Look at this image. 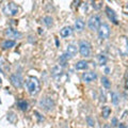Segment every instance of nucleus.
<instances>
[{
	"label": "nucleus",
	"mask_w": 128,
	"mask_h": 128,
	"mask_svg": "<svg viewBox=\"0 0 128 128\" xmlns=\"http://www.w3.org/2000/svg\"><path fill=\"white\" fill-rule=\"evenodd\" d=\"M26 84H27L28 92H29L31 95H36L40 92V89H41L38 79L36 77H34V76H30V77L27 78Z\"/></svg>",
	"instance_id": "obj_1"
},
{
	"label": "nucleus",
	"mask_w": 128,
	"mask_h": 128,
	"mask_svg": "<svg viewBox=\"0 0 128 128\" xmlns=\"http://www.w3.org/2000/svg\"><path fill=\"white\" fill-rule=\"evenodd\" d=\"M2 11H3V13L8 16H16L19 12V8L14 2H8L6 4L3 6Z\"/></svg>",
	"instance_id": "obj_2"
},
{
	"label": "nucleus",
	"mask_w": 128,
	"mask_h": 128,
	"mask_svg": "<svg viewBox=\"0 0 128 128\" xmlns=\"http://www.w3.org/2000/svg\"><path fill=\"white\" fill-rule=\"evenodd\" d=\"M100 25H102V20L98 15H92L89 18V20H88V27H89L90 30H92V31L98 30V28Z\"/></svg>",
	"instance_id": "obj_3"
},
{
	"label": "nucleus",
	"mask_w": 128,
	"mask_h": 128,
	"mask_svg": "<svg viewBox=\"0 0 128 128\" xmlns=\"http://www.w3.org/2000/svg\"><path fill=\"white\" fill-rule=\"evenodd\" d=\"M79 52L82 57L89 58L91 56V45L89 42L86 41H81L79 43Z\"/></svg>",
	"instance_id": "obj_4"
},
{
	"label": "nucleus",
	"mask_w": 128,
	"mask_h": 128,
	"mask_svg": "<svg viewBox=\"0 0 128 128\" xmlns=\"http://www.w3.org/2000/svg\"><path fill=\"white\" fill-rule=\"evenodd\" d=\"M97 31H98V36L102 40H107L110 36V28L107 24H102Z\"/></svg>",
	"instance_id": "obj_5"
},
{
	"label": "nucleus",
	"mask_w": 128,
	"mask_h": 128,
	"mask_svg": "<svg viewBox=\"0 0 128 128\" xmlns=\"http://www.w3.org/2000/svg\"><path fill=\"white\" fill-rule=\"evenodd\" d=\"M10 81L12 83V86L16 89H19V88L22 86V83H24V80H22V77L20 74H13L11 75L10 77Z\"/></svg>",
	"instance_id": "obj_6"
},
{
	"label": "nucleus",
	"mask_w": 128,
	"mask_h": 128,
	"mask_svg": "<svg viewBox=\"0 0 128 128\" xmlns=\"http://www.w3.org/2000/svg\"><path fill=\"white\" fill-rule=\"evenodd\" d=\"M40 106H41V108L44 110L50 111V110H52V108L54 106V102L50 97H45L40 102Z\"/></svg>",
	"instance_id": "obj_7"
},
{
	"label": "nucleus",
	"mask_w": 128,
	"mask_h": 128,
	"mask_svg": "<svg viewBox=\"0 0 128 128\" xmlns=\"http://www.w3.org/2000/svg\"><path fill=\"white\" fill-rule=\"evenodd\" d=\"M96 79H97V74L95 72H86V73L82 74V80L86 83H90Z\"/></svg>",
	"instance_id": "obj_8"
},
{
	"label": "nucleus",
	"mask_w": 128,
	"mask_h": 128,
	"mask_svg": "<svg viewBox=\"0 0 128 128\" xmlns=\"http://www.w3.org/2000/svg\"><path fill=\"white\" fill-rule=\"evenodd\" d=\"M6 35L9 38H22V33L18 32L17 30H14L12 28H8L6 30Z\"/></svg>",
	"instance_id": "obj_9"
},
{
	"label": "nucleus",
	"mask_w": 128,
	"mask_h": 128,
	"mask_svg": "<svg viewBox=\"0 0 128 128\" xmlns=\"http://www.w3.org/2000/svg\"><path fill=\"white\" fill-rule=\"evenodd\" d=\"M77 54V47L73 44H70V45H67L66 47V52H65V56L68 59L70 58H74L75 56Z\"/></svg>",
	"instance_id": "obj_10"
},
{
	"label": "nucleus",
	"mask_w": 128,
	"mask_h": 128,
	"mask_svg": "<svg viewBox=\"0 0 128 128\" xmlns=\"http://www.w3.org/2000/svg\"><path fill=\"white\" fill-rule=\"evenodd\" d=\"M106 14H107V16H108V18H109L112 22L115 24V25H118V18H116V14L114 13V11L112 10L111 8H109V6H107V8H106Z\"/></svg>",
	"instance_id": "obj_11"
},
{
	"label": "nucleus",
	"mask_w": 128,
	"mask_h": 128,
	"mask_svg": "<svg viewBox=\"0 0 128 128\" xmlns=\"http://www.w3.org/2000/svg\"><path fill=\"white\" fill-rule=\"evenodd\" d=\"M73 34V28L70 27V26H66V27H63L61 30H60V35L62 38H68Z\"/></svg>",
	"instance_id": "obj_12"
},
{
	"label": "nucleus",
	"mask_w": 128,
	"mask_h": 128,
	"mask_svg": "<svg viewBox=\"0 0 128 128\" xmlns=\"http://www.w3.org/2000/svg\"><path fill=\"white\" fill-rule=\"evenodd\" d=\"M84 22L82 20L81 18H77L75 22V30L78 32H82L83 29H84Z\"/></svg>",
	"instance_id": "obj_13"
},
{
	"label": "nucleus",
	"mask_w": 128,
	"mask_h": 128,
	"mask_svg": "<svg viewBox=\"0 0 128 128\" xmlns=\"http://www.w3.org/2000/svg\"><path fill=\"white\" fill-rule=\"evenodd\" d=\"M88 62L84 61V60H80V61H78L77 63H76V65H75V68L77 70H84L88 68Z\"/></svg>",
	"instance_id": "obj_14"
},
{
	"label": "nucleus",
	"mask_w": 128,
	"mask_h": 128,
	"mask_svg": "<svg viewBox=\"0 0 128 128\" xmlns=\"http://www.w3.org/2000/svg\"><path fill=\"white\" fill-rule=\"evenodd\" d=\"M15 44H16V42L14 40H6V41H4L2 43V48L3 49H9V48L14 47Z\"/></svg>",
	"instance_id": "obj_15"
},
{
	"label": "nucleus",
	"mask_w": 128,
	"mask_h": 128,
	"mask_svg": "<svg viewBox=\"0 0 128 128\" xmlns=\"http://www.w3.org/2000/svg\"><path fill=\"white\" fill-rule=\"evenodd\" d=\"M102 118H109V115L111 114V109H110V107H108V106L102 107Z\"/></svg>",
	"instance_id": "obj_16"
},
{
	"label": "nucleus",
	"mask_w": 128,
	"mask_h": 128,
	"mask_svg": "<svg viewBox=\"0 0 128 128\" xmlns=\"http://www.w3.org/2000/svg\"><path fill=\"white\" fill-rule=\"evenodd\" d=\"M102 84L104 86V88H105V89H110V88H111V82H110V80L108 79L107 77H105V76H104V77H102Z\"/></svg>",
	"instance_id": "obj_17"
},
{
	"label": "nucleus",
	"mask_w": 128,
	"mask_h": 128,
	"mask_svg": "<svg viewBox=\"0 0 128 128\" xmlns=\"http://www.w3.org/2000/svg\"><path fill=\"white\" fill-rule=\"evenodd\" d=\"M52 76L54 77H56V76H58V75H61L62 74V67L60 66V65H57V66H54V68H52Z\"/></svg>",
	"instance_id": "obj_18"
},
{
	"label": "nucleus",
	"mask_w": 128,
	"mask_h": 128,
	"mask_svg": "<svg viewBox=\"0 0 128 128\" xmlns=\"http://www.w3.org/2000/svg\"><path fill=\"white\" fill-rule=\"evenodd\" d=\"M44 24L47 26V27H51L54 25V19L50 17V16H46V17H44Z\"/></svg>",
	"instance_id": "obj_19"
},
{
	"label": "nucleus",
	"mask_w": 128,
	"mask_h": 128,
	"mask_svg": "<svg viewBox=\"0 0 128 128\" xmlns=\"http://www.w3.org/2000/svg\"><path fill=\"white\" fill-rule=\"evenodd\" d=\"M18 107H19V109L22 110V111H26L28 110V102L26 100H20V102H18Z\"/></svg>",
	"instance_id": "obj_20"
},
{
	"label": "nucleus",
	"mask_w": 128,
	"mask_h": 128,
	"mask_svg": "<svg viewBox=\"0 0 128 128\" xmlns=\"http://www.w3.org/2000/svg\"><path fill=\"white\" fill-rule=\"evenodd\" d=\"M98 63L100 64V65H105L107 63V57L105 54H99L98 56Z\"/></svg>",
	"instance_id": "obj_21"
},
{
	"label": "nucleus",
	"mask_w": 128,
	"mask_h": 128,
	"mask_svg": "<svg viewBox=\"0 0 128 128\" xmlns=\"http://www.w3.org/2000/svg\"><path fill=\"white\" fill-rule=\"evenodd\" d=\"M118 95L116 94V93H113L112 94V102L114 104V105H118Z\"/></svg>",
	"instance_id": "obj_22"
},
{
	"label": "nucleus",
	"mask_w": 128,
	"mask_h": 128,
	"mask_svg": "<svg viewBox=\"0 0 128 128\" xmlns=\"http://www.w3.org/2000/svg\"><path fill=\"white\" fill-rule=\"evenodd\" d=\"M86 122L89 123V126H91V127H94V125H95V123H94V120L92 118H86Z\"/></svg>",
	"instance_id": "obj_23"
},
{
	"label": "nucleus",
	"mask_w": 128,
	"mask_h": 128,
	"mask_svg": "<svg viewBox=\"0 0 128 128\" xmlns=\"http://www.w3.org/2000/svg\"><path fill=\"white\" fill-rule=\"evenodd\" d=\"M118 125V120L116 118H112V126H116Z\"/></svg>",
	"instance_id": "obj_24"
},
{
	"label": "nucleus",
	"mask_w": 128,
	"mask_h": 128,
	"mask_svg": "<svg viewBox=\"0 0 128 128\" xmlns=\"http://www.w3.org/2000/svg\"><path fill=\"white\" fill-rule=\"evenodd\" d=\"M102 128H111V127H110V126H109V125H105V126H104V127H102Z\"/></svg>",
	"instance_id": "obj_25"
},
{
	"label": "nucleus",
	"mask_w": 128,
	"mask_h": 128,
	"mask_svg": "<svg viewBox=\"0 0 128 128\" xmlns=\"http://www.w3.org/2000/svg\"><path fill=\"white\" fill-rule=\"evenodd\" d=\"M118 128H126L125 126H124V125H122V124H121V125H120V127Z\"/></svg>",
	"instance_id": "obj_26"
},
{
	"label": "nucleus",
	"mask_w": 128,
	"mask_h": 128,
	"mask_svg": "<svg viewBox=\"0 0 128 128\" xmlns=\"http://www.w3.org/2000/svg\"><path fill=\"white\" fill-rule=\"evenodd\" d=\"M0 84H1V78H0Z\"/></svg>",
	"instance_id": "obj_27"
},
{
	"label": "nucleus",
	"mask_w": 128,
	"mask_h": 128,
	"mask_svg": "<svg viewBox=\"0 0 128 128\" xmlns=\"http://www.w3.org/2000/svg\"><path fill=\"white\" fill-rule=\"evenodd\" d=\"M127 9H128V3H127Z\"/></svg>",
	"instance_id": "obj_28"
},
{
	"label": "nucleus",
	"mask_w": 128,
	"mask_h": 128,
	"mask_svg": "<svg viewBox=\"0 0 128 128\" xmlns=\"http://www.w3.org/2000/svg\"><path fill=\"white\" fill-rule=\"evenodd\" d=\"M126 128H128V127H126Z\"/></svg>",
	"instance_id": "obj_29"
}]
</instances>
